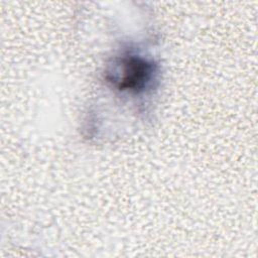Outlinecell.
Here are the masks:
<instances>
[{
	"label": "cell",
	"mask_w": 258,
	"mask_h": 258,
	"mask_svg": "<svg viewBox=\"0 0 258 258\" xmlns=\"http://www.w3.org/2000/svg\"><path fill=\"white\" fill-rule=\"evenodd\" d=\"M120 64V76L111 79L120 90L138 93L147 87L154 74L153 63L136 55H126L121 59Z\"/></svg>",
	"instance_id": "1"
}]
</instances>
